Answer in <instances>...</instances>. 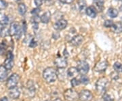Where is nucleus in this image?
<instances>
[{"instance_id": "1", "label": "nucleus", "mask_w": 122, "mask_h": 101, "mask_svg": "<svg viewBox=\"0 0 122 101\" xmlns=\"http://www.w3.org/2000/svg\"><path fill=\"white\" fill-rule=\"evenodd\" d=\"M43 77L48 83H53L58 78L57 70L53 67H48L44 71Z\"/></svg>"}, {"instance_id": "2", "label": "nucleus", "mask_w": 122, "mask_h": 101, "mask_svg": "<svg viewBox=\"0 0 122 101\" xmlns=\"http://www.w3.org/2000/svg\"><path fill=\"white\" fill-rule=\"evenodd\" d=\"M109 84V80L106 77H101L97 80L96 83V89L99 94H104L107 90Z\"/></svg>"}, {"instance_id": "3", "label": "nucleus", "mask_w": 122, "mask_h": 101, "mask_svg": "<svg viewBox=\"0 0 122 101\" xmlns=\"http://www.w3.org/2000/svg\"><path fill=\"white\" fill-rule=\"evenodd\" d=\"M9 33L11 36H14L18 40L20 38L22 35V27L20 26V25L17 22H13L10 25V29H9Z\"/></svg>"}, {"instance_id": "4", "label": "nucleus", "mask_w": 122, "mask_h": 101, "mask_svg": "<svg viewBox=\"0 0 122 101\" xmlns=\"http://www.w3.org/2000/svg\"><path fill=\"white\" fill-rule=\"evenodd\" d=\"M64 97L67 101H77L79 99V94L73 89H68L64 92Z\"/></svg>"}, {"instance_id": "5", "label": "nucleus", "mask_w": 122, "mask_h": 101, "mask_svg": "<svg viewBox=\"0 0 122 101\" xmlns=\"http://www.w3.org/2000/svg\"><path fill=\"white\" fill-rule=\"evenodd\" d=\"M20 81V76L17 73H14L11 76H10L7 82H6V87L8 89H11L17 86Z\"/></svg>"}, {"instance_id": "6", "label": "nucleus", "mask_w": 122, "mask_h": 101, "mask_svg": "<svg viewBox=\"0 0 122 101\" xmlns=\"http://www.w3.org/2000/svg\"><path fill=\"white\" fill-rule=\"evenodd\" d=\"M77 69L79 71V73L81 75H86L87 74L90 69V66L87 62L84 61H79L77 62Z\"/></svg>"}, {"instance_id": "7", "label": "nucleus", "mask_w": 122, "mask_h": 101, "mask_svg": "<svg viewBox=\"0 0 122 101\" xmlns=\"http://www.w3.org/2000/svg\"><path fill=\"white\" fill-rule=\"evenodd\" d=\"M4 66L8 69L11 70L14 66V55L11 51H8L7 52V57L4 61Z\"/></svg>"}, {"instance_id": "8", "label": "nucleus", "mask_w": 122, "mask_h": 101, "mask_svg": "<svg viewBox=\"0 0 122 101\" xmlns=\"http://www.w3.org/2000/svg\"><path fill=\"white\" fill-rule=\"evenodd\" d=\"M79 100L81 101H91L92 100V94L87 90H83L79 94Z\"/></svg>"}, {"instance_id": "9", "label": "nucleus", "mask_w": 122, "mask_h": 101, "mask_svg": "<svg viewBox=\"0 0 122 101\" xmlns=\"http://www.w3.org/2000/svg\"><path fill=\"white\" fill-rule=\"evenodd\" d=\"M54 65L58 69L65 68L66 65H67V60H66V58L62 57V56H58L54 61Z\"/></svg>"}, {"instance_id": "10", "label": "nucleus", "mask_w": 122, "mask_h": 101, "mask_svg": "<svg viewBox=\"0 0 122 101\" xmlns=\"http://www.w3.org/2000/svg\"><path fill=\"white\" fill-rule=\"evenodd\" d=\"M67 25H68V22L66 20H65V19H60V20H58V21H56L54 23V29L56 30L61 31V30L65 29L67 26Z\"/></svg>"}, {"instance_id": "11", "label": "nucleus", "mask_w": 122, "mask_h": 101, "mask_svg": "<svg viewBox=\"0 0 122 101\" xmlns=\"http://www.w3.org/2000/svg\"><path fill=\"white\" fill-rule=\"evenodd\" d=\"M108 67V62L104 61H101L98 63H97L96 66L94 67V71L98 73H102L105 72L106 69Z\"/></svg>"}, {"instance_id": "12", "label": "nucleus", "mask_w": 122, "mask_h": 101, "mask_svg": "<svg viewBox=\"0 0 122 101\" xmlns=\"http://www.w3.org/2000/svg\"><path fill=\"white\" fill-rule=\"evenodd\" d=\"M9 96L11 98H13V99H17L20 97V89L18 88V87H14L13 88H11V89H9Z\"/></svg>"}, {"instance_id": "13", "label": "nucleus", "mask_w": 122, "mask_h": 101, "mask_svg": "<svg viewBox=\"0 0 122 101\" xmlns=\"http://www.w3.org/2000/svg\"><path fill=\"white\" fill-rule=\"evenodd\" d=\"M83 40V37L81 35H77L74 36L71 41L70 43L71 45H74V46H79V45L82 43Z\"/></svg>"}, {"instance_id": "14", "label": "nucleus", "mask_w": 122, "mask_h": 101, "mask_svg": "<svg viewBox=\"0 0 122 101\" xmlns=\"http://www.w3.org/2000/svg\"><path fill=\"white\" fill-rule=\"evenodd\" d=\"M86 13L89 17L92 18H94L97 16V10L94 5H90L86 8Z\"/></svg>"}, {"instance_id": "15", "label": "nucleus", "mask_w": 122, "mask_h": 101, "mask_svg": "<svg viewBox=\"0 0 122 101\" xmlns=\"http://www.w3.org/2000/svg\"><path fill=\"white\" fill-rule=\"evenodd\" d=\"M8 76V69L4 65L0 66V81H5Z\"/></svg>"}, {"instance_id": "16", "label": "nucleus", "mask_w": 122, "mask_h": 101, "mask_svg": "<svg viewBox=\"0 0 122 101\" xmlns=\"http://www.w3.org/2000/svg\"><path fill=\"white\" fill-rule=\"evenodd\" d=\"M79 74V71L77 69V67H70L67 70V76L69 77L74 78L76 76H77Z\"/></svg>"}, {"instance_id": "17", "label": "nucleus", "mask_w": 122, "mask_h": 101, "mask_svg": "<svg viewBox=\"0 0 122 101\" xmlns=\"http://www.w3.org/2000/svg\"><path fill=\"white\" fill-rule=\"evenodd\" d=\"M111 30L115 33H122V24L119 22L114 23L111 27Z\"/></svg>"}, {"instance_id": "18", "label": "nucleus", "mask_w": 122, "mask_h": 101, "mask_svg": "<svg viewBox=\"0 0 122 101\" xmlns=\"http://www.w3.org/2000/svg\"><path fill=\"white\" fill-rule=\"evenodd\" d=\"M50 16H51V14L50 12H46L40 17V21L44 23V24H48L50 20Z\"/></svg>"}, {"instance_id": "19", "label": "nucleus", "mask_w": 122, "mask_h": 101, "mask_svg": "<svg viewBox=\"0 0 122 101\" xmlns=\"http://www.w3.org/2000/svg\"><path fill=\"white\" fill-rule=\"evenodd\" d=\"M77 5H78V8L80 12H86V10L87 8L86 7V2L85 0H78L77 1Z\"/></svg>"}, {"instance_id": "20", "label": "nucleus", "mask_w": 122, "mask_h": 101, "mask_svg": "<svg viewBox=\"0 0 122 101\" xmlns=\"http://www.w3.org/2000/svg\"><path fill=\"white\" fill-rule=\"evenodd\" d=\"M108 15L111 18H116L118 16L119 14V12L117 9L114 8H110L108 10Z\"/></svg>"}, {"instance_id": "21", "label": "nucleus", "mask_w": 122, "mask_h": 101, "mask_svg": "<svg viewBox=\"0 0 122 101\" xmlns=\"http://www.w3.org/2000/svg\"><path fill=\"white\" fill-rule=\"evenodd\" d=\"M18 13L20 15H22V16L25 15L26 12V6L25 5V4L23 3H20L18 6Z\"/></svg>"}, {"instance_id": "22", "label": "nucleus", "mask_w": 122, "mask_h": 101, "mask_svg": "<svg viewBox=\"0 0 122 101\" xmlns=\"http://www.w3.org/2000/svg\"><path fill=\"white\" fill-rule=\"evenodd\" d=\"M8 16H7L5 14L0 13V23L4 25H6L8 24Z\"/></svg>"}, {"instance_id": "23", "label": "nucleus", "mask_w": 122, "mask_h": 101, "mask_svg": "<svg viewBox=\"0 0 122 101\" xmlns=\"http://www.w3.org/2000/svg\"><path fill=\"white\" fill-rule=\"evenodd\" d=\"M94 3L100 11L102 10L104 7V0H94Z\"/></svg>"}, {"instance_id": "24", "label": "nucleus", "mask_w": 122, "mask_h": 101, "mask_svg": "<svg viewBox=\"0 0 122 101\" xmlns=\"http://www.w3.org/2000/svg\"><path fill=\"white\" fill-rule=\"evenodd\" d=\"M79 81H80L81 84H83V85H87L90 82V79L86 75H81L80 79H79Z\"/></svg>"}, {"instance_id": "25", "label": "nucleus", "mask_w": 122, "mask_h": 101, "mask_svg": "<svg viewBox=\"0 0 122 101\" xmlns=\"http://www.w3.org/2000/svg\"><path fill=\"white\" fill-rule=\"evenodd\" d=\"M113 68L115 71H116L118 73H122V64L119 62H115L113 65Z\"/></svg>"}, {"instance_id": "26", "label": "nucleus", "mask_w": 122, "mask_h": 101, "mask_svg": "<svg viewBox=\"0 0 122 101\" xmlns=\"http://www.w3.org/2000/svg\"><path fill=\"white\" fill-rule=\"evenodd\" d=\"M80 84H81L80 81L77 79V78H75V77L73 78V79H71V84L72 87H76V86H79Z\"/></svg>"}, {"instance_id": "27", "label": "nucleus", "mask_w": 122, "mask_h": 101, "mask_svg": "<svg viewBox=\"0 0 122 101\" xmlns=\"http://www.w3.org/2000/svg\"><path fill=\"white\" fill-rule=\"evenodd\" d=\"M113 24L114 22L112 20H107L104 22V26L106 28H111L112 26L113 25Z\"/></svg>"}, {"instance_id": "28", "label": "nucleus", "mask_w": 122, "mask_h": 101, "mask_svg": "<svg viewBox=\"0 0 122 101\" xmlns=\"http://www.w3.org/2000/svg\"><path fill=\"white\" fill-rule=\"evenodd\" d=\"M102 99H103V101H113V98L107 93L104 94L102 96Z\"/></svg>"}, {"instance_id": "29", "label": "nucleus", "mask_w": 122, "mask_h": 101, "mask_svg": "<svg viewBox=\"0 0 122 101\" xmlns=\"http://www.w3.org/2000/svg\"><path fill=\"white\" fill-rule=\"evenodd\" d=\"M8 4L5 0H0V10H3L7 8Z\"/></svg>"}, {"instance_id": "30", "label": "nucleus", "mask_w": 122, "mask_h": 101, "mask_svg": "<svg viewBox=\"0 0 122 101\" xmlns=\"http://www.w3.org/2000/svg\"><path fill=\"white\" fill-rule=\"evenodd\" d=\"M29 47L30 48H35L37 45V41L35 40V38H32L30 40V42H29Z\"/></svg>"}, {"instance_id": "31", "label": "nucleus", "mask_w": 122, "mask_h": 101, "mask_svg": "<svg viewBox=\"0 0 122 101\" xmlns=\"http://www.w3.org/2000/svg\"><path fill=\"white\" fill-rule=\"evenodd\" d=\"M40 12H41V9L39 8V7L33 9L32 11H31V14H32L33 16H38V14H39Z\"/></svg>"}, {"instance_id": "32", "label": "nucleus", "mask_w": 122, "mask_h": 101, "mask_svg": "<svg viewBox=\"0 0 122 101\" xmlns=\"http://www.w3.org/2000/svg\"><path fill=\"white\" fill-rule=\"evenodd\" d=\"M110 76H111V79H114V80H117V79H119V73H118V72H117L116 71L112 72V73H111Z\"/></svg>"}, {"instance_id": "33", "label": "nucleus", "mask_w": 122, "mask_h": 101, "mask_svg": "<svg viewBox=\"0 0 122 101\" xmlns=\"http://www.w3.org/2000/svg\"><path fill=\"white\" fill-rule=\"evenodd\" d=\"M34 3H35V5H37V7H40L43 4V1L42 0H34Z\"/></svg>"}, {"instance_id": "34", "label": "nucleus", "mask_w": 122, "mask_h": 101, "mask_svg": "<svg viewBox=\"0 0 122 101\" xmlns=\"http://www.w3.org/2000/svg\"><path fill=\"white\" fill-rule=\"evenodd\" d=\"M74 0H60L61 3L65 4H70L73 2Z\"/></svg>"}, {"instance_id": "35", "label": "nucleus", "mask_w": 122, "mask_h": 101, "mask_svg": "<svg viewBox=\"0 0 122 101\" xmlns=\"http://www.w3.org/2000/svg\"><path fill=\"white\" fill-rule=\"evenodd\" d=\"M0 101H9L7 97H3L2 98L0 99Z\"/></svg>"}, {"instance_id": "36", "label": "nucleus", "mask_w": 122, "mask_h": 101, "mask_svg": "<svg viewBox=\"0 0 122 101\" xmlns=\"http://www.w3.org/2000/svg\"><path fill=\"white\" fill-rule=\"evenodd\" d=\"M62 101V100H61V98H56V99H55L54 101Z\"/></svg>"}, {"instance_id": "37", "label": "nucleus", "mask_w": 122, "mask_h": 101, "mask_svg": "<svg viewBox=\"0 0 122 101\" xmlns=\"http://www.w3.org/2000/svg\"><path fill=\"white\" fill-rule=\"evenodd\" d=\"M16 2H20V1H21V0H16Z\"/></svg>"}, {"instance_id": "38", "label": "nucleus", "mask_w": 122, "mask_h": 101, "mask_svg": "<svg viewBox=\"0 0 122 101\" xmlns=\"http://www.w3.org/2000/svg\"><path fill=\"white\" fill-rule=\"evenodd\" d=\"M120 10H121V11H122V5H121V7H120Z\"/></svg>"}, {"instance_id": "39", "label": "nucleus", "mask_w": 122, "mask_h": 101, "mask_svg": "<svg viewBox=\"0 0 122 101\" xmlns=\"http://www.w3.org/2000/svg\"><path fill=\"white\" fill-rule=\"evenodd\" d=\"M46 1H49V0H46Z\"/></svg>"}, {"instance_id": "40", "label": "nucleus", "mask_w": 122, "mask_h": 101, "mask_svg": "<svg viewBox=\"0 0 122 101\" xmlns=\"http://www.w3.org/2000/svg\"><path fill=\"white\" fill-rule=\"evenodd\" d=\"M117 1H119V0H117Z\"/></svg>"}, {"instance_id": "41", "label": "nucleus", "mask_w": 122, "mask_h": 101, "mask_svg": "<svg viewBox=\"0 0 122 101\" xmlns=\"http://www.w3.org/2000/svg\"><path fill=\"white\" fill-rule=\"evenodd\" d=\"M121 1H122V0H121Z\"/></svg>"}, {"instance_id": "42", "label": "nucleus", "mask_w": 122, "mask_h": 101, "mask_svg": "<svg viewBox=\"0 0 122 101\" xmlns=\"http://www.w3.org/2000/svg\"></svg>"}]
</instances>
